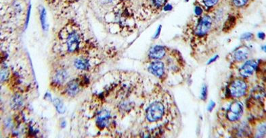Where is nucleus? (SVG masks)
Instances as JSON below:
<instances>
[{
    "instance_id": "nucleus-12",
    "label": "nucleus",
    "mask_w": 266,
    "mask_h": 138,
    "mask_svg": "<svg viewBox=\"0 0 266 138\" xmlns=\"http://www.w3.org/2000/svg\"><path fill=\"white\" fill-rule=\"evenodd\" d=\"M75 66L79 70H85L89 68V61L85 59H78L75 62Z\"/></svg>"
},
{
    "instance_id": "nucleus-2",
    "label": "nucleus",
    "mask_w": 266,
    "mask_h": 138,
    "mask_svg": "<svg viewBox=\"0 0 266 138\" xmlns=\"http://www.w3.org/2000/svg\"><path fill=\"white\" fill-rule=\"evenodd\" d=\"M247 90V84L244 81L237 80L234 81L230 86V91L232 96L240 97L243 96Z\"/></svg>"
},
{
    "instance_id": "nucleus-1",
    "label": "nucleus",
    "mask_w": 266,
    "mask_h": 138,
    "mask_svg": "<svg viewBox=\"0 0 266 138\" xmlns=\"http://www.w3.org/2000/svg\"><path fill=\"white\" fill-rule=\"evenodd\" d=\"M164 114V106L159 102L153 103L147 109L146 117L150 121L154 122L162 118Z\"/></svg>"
},
{
    "instance_id": "nucleus-18",
    "label": "nucleus",
    "mask_w": 266,
    "mask_h": 138,
    "mask_svg": "<svg viewBox=\"0 0 266 138\" xmlns=\"http://www.w3.org/2000/svg\"><path fill=\"white\" fill-rule=\"evenodd\" d=\"M217 1H218V0H203L204 4L208 7L214 6V5H215L217 3Z\"/></svg>"
},
{
    "instance_id": "nucleus-17",
    "label": "nucleus",
    "mask_w": 266,
    "mask_h": 138,
    "mask_svg": "<svg viewBox=\"0 0 266 138\" xmlns=\"http://www.w3.org/2000/svg\"><path fill=\"white\" fill-rule=\"evenodd\" d=\"M235 6L238 7H241L244 6L247 3L248 0H233Z\"/></svg>"
},
{
    "instance_id": "nucleus-14",
    "label": "nucleus",
    "mask_w": 266,
    "mask_h": 138,
    "mask_svg": "<svg viewBox=\"0 0 266 138\" xmlns=\"http://www.w3.org/2000/svg\"><path fill=\"white\" fill-rule=\"evenodd\" d=\"M22 100L20 96H15L12 101V106L13 109H19L22 106Z\"/></svg>"
},
{
    "instance_id": "nucleus-20",
    "label": "nucleus",
    "mask_w": 266,
    "mask_h": 138,
    "mask_svg": "<svg viewBox=\"0 0 266 138\" xmlns=\"http://www.w3.org/2000/svg\"><path fill=\"white\" fill-rule=\"evenodd\" d=\"M154 1V4L157 7H160L164 4L165 0H153Z\"/></svg>"
},
{
    "instance_id": "nucleus-23",
    "label": "nucleus",
    "mask_w": 266,
    "mask_h": 138,
    "mask_svg": "<svg viewBox=\"0 0 266 138\" xmlns=\"http://www.w3.org/2000/svg\"><path fill=\"white\" fill-rule=\"evenodd\" d=\"M215 106V103L214 102L211 101L209 105V109H208L209 111H211V110L214 108Z\"/></svg>"
},
{
    "instance_id": "nucleus-28",
    "label": "nucleus",
    "mask_w": 266,
    "mask_h": 138,
    "mask_svg": "<svg viewBox=\"0 0 266 138\" xmlns=\"http://www.w3.org/2000/svg\"><path fill=\"white\" fill-rule=\"evenodd\" d=\"M186 1H188V0H186Z\"/></svg>"
},
{
    "instance_id": "nucleus-24",
    "label": "nucleus",
    "mask_w": 266,
    "mask_h": 138,
    "mask_svg": "<svg viewBox=\"0 0 266 138\" xmlns=\"http://www.w3.org/2000/svg\"><path fill=\"white\" fill-rule=\"evenodd\" d=\"M160 30H161V26H160L159 27H158V29L157 31V33H156V34L155 35V39H157V38L158 37V36H159L160 32Z\"/></svg>"
},
{
    "instance_id": "nucleus-27",
    "label": "nucleus",
    "mask_w": 266,
    "mask_h": 138,
    "mask_svg": "<svg viewBox=\"0 0 266 138\" xmlns=\"http://www.w3.org/2000/svg\"><path fill=\"white\" fill-rule=\"evenodd\" d=\"M217 58H218V55H216V56H215V57H213V59H211V60H210V61H209V62H208V63H212V62H213V61H215V60H216V59H217Z\"/></svg>"
},
{
    "instance_id": "nucleus-5",
    "label": "nucleus",
    "mask_w": 266,
    "mask_h": 138,
    "mask_svg": "<svg viewBox=\"0 0 266 138\" xmlns=\"http://www.w3.org/2000/svg\"><path fill=\"white\" fill-rule=\"evenodd\" d=\"M79 42H80V39L77 33L75 32L71 33L67 38V47L69 51L73 52L77 50Z\"/></svg>"
},
{
    "instance_id": "nucleus-9",
    "label": "nucleus",
    "mask_w": 266,
    "mask_h": 138,
    "mask_svg": "<svg viewBox=\"0 0 266 138\" xmlns=\"http://www.w3.org/2000/svg\"><path fill=\"white\" fill-rule=\"evenodd\" d=\"M165 55V49L161 46H155L150 51L149 56L152 59H158L164 57Z\"/></svg>"
},
{
    "instance_id": "nucleus-22",
    "label": "nucleus",
    "mask_w": 266,
    "mask_h": 138,
    "mask_svg": "<svg viewBox=\"0 0 266 138\" xmlns=\"http://www.w3.org/2000/svg\"><path fill=\"white\" fill-rule=\"evenodd\" d=\"M195 13H196V15H198V16H200V15H201V14L203 13V10H202L201 7H198V6L196 7Z\"/></svg>"
},
{
    "instance_id": "nucleus-11",
    "label": "nucleus",
    "mask_w": 266,
    "mask_h": 138,
    "mask_svg": "<svg viewBox=\"0 0 266 138\" xmlns=\"http://www.w3.org/2000/svg\"><path fill=\"white\" fill-rule=\"evenodd\" d=\"M248 53H248L247 48H240L235 53L234 57L239 61H243L248 57Z\"/></svg>"
},
{
    "instance_id": "nucleus-7",
    "label": "nucleus",
    "mask_w": 266,
    "mask_h": 138,
    "mask_svg": "<svg viewBox=\"0 0 266 138\" xmlns=\"http://www.w3.org/2000/svg\"><path fill=\"white\" fill-rule=\"evenodd\" d=\"M257 63L255 61H249L245 63L240 69V74L244 77H248V76H251L253 71L256 69Z\"/></svg>"
},
{
    "instance_id": "nucleus-16",
    "label": "nucleus",
    "mask_w": 266,
    "mask_h": 138,
    "mask_svg": "<svg viewBox=\"0 0 266 138\" xmlns=\"http://www.w3.org/2000/svg\"><path fill=\"white\" fill-rule=\"evenodd\" d=\"M45 19H46V12L44 7H42V12H41V23L43 26V29H45Z\"/></svg>"
},
{
    "instance_id": "nucleus-10",
    "label": "nucleus",
    "mask_w": 266,
    "mask_h": 138,
    "mask_svg": "<svg viewBox=\"0 0 266 138\" xmlns=\"http://www.w3.org/2000/svg\"><path fill=\"white\" fill-rule=\"evenodd\" d=\"M66 92L68 95L75 96L79 92V84L77 81L72 80L66 86Z\"/></svg>"
},
{
    "instance_id": "nucleus-13",
    "label": "nucleus",
    "mask_w": 266,
    "mask_h": 138,
    "mask_svg": "<svg viewBox=\"0 0 266 138\" xmlns=\"http://www.w3.org/2000/svg\"><path fill=\"white\" fill-rule=\"evenodd\" d=\"M53 103L54 104L57 111L59 112L60 114H63L65 112V106L62 103V102L58 98H55L53 101Z\"/></svg>"
},
{
    "instance_id": "nucleus-15",
    "label": "nucleus",
    "mask_w": 266,
    "mask_h": 138,
    "mask_svg": "<svg viewBox=\"0 0 266 138\" xmlns=\"http://www.w3.org/2000/svg\"><path fill=\"white\" fill-rule=\"evenodd\" d=\"M66 78V73L65 71H58L55 76V81L57 83H62L65 81Z\"/></svg>"
},
{
    "instance_id": "nucleus-8",
    "label": "nucleus",
    "mask_w": 266,
    "mask_h": 138,
    "mask_svg": "<svg viewBox=\"0 0 266 138\" xmlns=\"http://www.w3.org/2000/svg\"><path fill=\"white\" fill-rule=\"evenodd\" d=\"M149 71L155 76L160 77L164 73V64L160 61L153 63L150 66Z\"/></svg>"
},
{
    "instance_id": "nucleus-25",
    "label": "nucleus",
    "mask_w": 266,
    "mask_h": 138,
    "mask_svg": "<svg viewBox=\"0 0 266 138\" xmlns=\"http://www.w3.org/2000/svg\"><path fill=\"white\" fill-rule=\"evenodd\" d=\"M171 9H172V6H171V5H167V6L164 7V10L165 11H169Z\"/></svg>"
},
{
    "instance_id": "nucleus-21",
    "label": "nucleus",
    "mask_w": 266,
    "mask_h": 138,
    "mask_svg": "<svg viewBox=\"0 0 266 138\" xmlns=\"http://www.w3.org/2000/svg\"><path fill=\"white\" fill-rule=\"evenodd\" d=\"M252 37H253V35L252 34H250V33H245V34L242 36V39L246 40H249L251 39Z\"/></svg>"
},
{
    "instance_id": "nucleus-26",
    "label": "nucleus",
    "mask_w": 266,
    "mask_h": 138,
    "mask_svg": "<svg viewBox=\"0 0 266 138\" xmlns=\"http://www.w3.org/2000/svg\"><path fill=\"white\" fill-rule=\"evenodd\" d=\"M258 37H259V39H264V37H265V34L263 32H259V34H258Z\"/></svg>"
},
{
    "instance_id": "nucleus-3",
    "label": "nucleus",
    "mask_w": 266,
    "mask_h": 138,
    "mask_svg": "<svg viewBox=\"0 0 266 138\" xmlns=\"http://www.w3.org/2000/svg\"><path fill=\"white\" fill-rule=\"evenodd\" d=\"M242 105L239 102H234L230 105L227 113V117L230 121H234L239 119L242 114Z\"/></svg>"
},
{
    "instance_id": "nucleus-19",
    "label": "nucleus",
    "mask_w": 266,
    "mask_h": 138,
    "mask_svg": "<svg viewBox=\"0 0 266 138\" xmlns=\"http://www.w3.org/2000/svg\"><path fill=\"white\" fill-rule=\"evenodd\" d=\"M207 87L204 86H203V89H202V91H201L202 99L205 100L207 98Z\"/></svg>"
},
{
    "instance_id": "nucleus-4",
    "label": "nucleus",
    "mask_w": 266,
    "mask_h": 138,
    "mask_svg": "<svg viewBox=\"0 0 266 138\" xmlns=\"http://www.w3.org/2000/svg\"><path fill=\"white\" fill-rule=\"evenodd\" d=\"M212 24L211 18L209 16H206L201 19L196 27V34L198 36H203L207 34L210 30Z\"/></svg>"
},
{
    "instance_id": "nucleus-6",
    "label": "nucleus",
    "mask_w": 266,
    "mask_h": 138,
    "mask_svg": "<svg viewBox=\"0 0 266 138\" xmlns=\"http://www.w3.org/2000/svg\"><path fill=\"white\" fill-rule=\"evenodd\" d=\"M110 117V112L106 110H102L99 112L96 119V123L100 129H103L108 123Z\"/></svg>"
}]
</instances>
